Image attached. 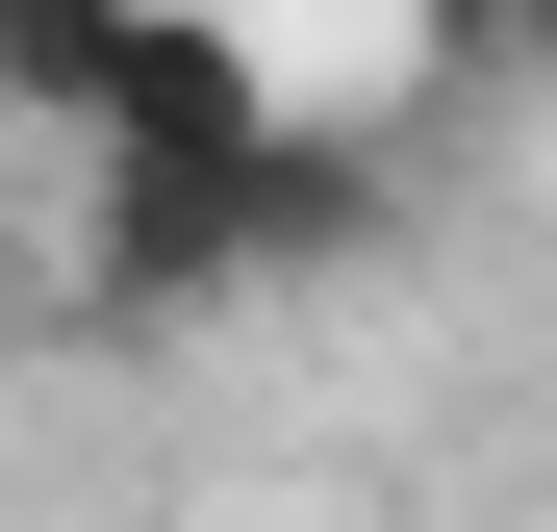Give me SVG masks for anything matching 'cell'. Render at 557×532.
Instances as JSON below:
<instances>
[{
  "instance_id": "7a4b0ae2",
  "label": "cell",
  "mask_w": 557,
  "mask_h": 532,
  "mask_svg": "<svg viewBox=\"0 0 557 532\" xmlns=\"http://www.w3.org/2000/svg\"><path fill=\"white\" fill-rule=\"evenodd\" d=\"M177 0H0V127H51V152H102V102L152 76Z\"/></svg>"
},
{
  "instance_id": "3957f363",
  "label": "cell",
  "mask_w": 557,
  "mask_h": 532,
  "mask_svg": "<svg viewBox=\"0 0 557 532\" xmlns=\"http://www.w3.org/2000/svg\"><path fill=\"white\" fill-rule=\"evenodd\" d=\"M482 26H557V0H482Z\"/></svg>"
},
{
  "instance_id": "6da1fadb",
  "label": "cell",
  "mask_w": 557,
  "mask_h": 532,
  "mask_svg": "<svg viewBox=\"0 0 557 532\" xmlns=\"http://www.w3.org/2000/svg\"><path fill=\"white\" fill-rule=\"evenodd\" d=\"M381 228V177H355L330 127H278V76L177 0L152 76L102 102V152H76V330H177V305H253L305 280V253Z\"/></svg>"
}]
</instances>
